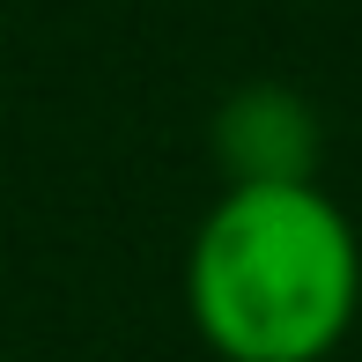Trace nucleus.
<instances>
[{"mask_svg": "<svg viewBox=\"0 0 362 362\" xmlns=\"http://www.w3.org/2000/svg\"><path fill=\"white\" fill-rule=\"evenodd\" d=\"M177 281L215 362H333L362 318V229L318 177L222 185Z\"/></svg>", "mask_w": 362, "mask_h": 362, "instance_id": "nucleus-1", "label": "nucleus"}, {"mask_svg": "<svg viewBox=\"0 0 362 362\" xmlns=\"http://www.w3.org/2000/svg\"><path fill=\"white\" fill-rule=\"evenodd\" d=\"M222 185H310L325 163V119L288 81H244L207 119Z\"/></svg>", "mask_w": 362, "mask_h": 362, "instance_id": "nucleus-2", "label": "nucleus"}]
</instances>
